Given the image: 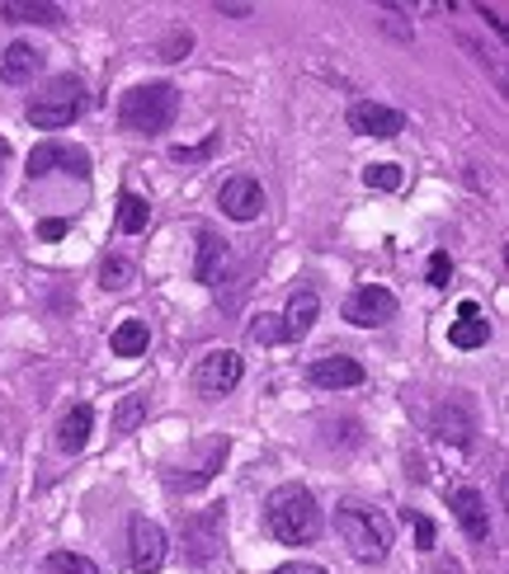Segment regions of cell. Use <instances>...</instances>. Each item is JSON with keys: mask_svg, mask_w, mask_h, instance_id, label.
<instances>
[{"mask_svg": "<svg viewBox=\"0 0 509 574\" xmlns=\"http://www.w3.org/2000/svg\"><path fill=\"white\" fill-rule=\"evenodd\" d=\"M448 504H452V519L462 523V533L467 541H491V513H486V499H481L472 485H458V490L448 495Z\"/></svg>", "mask_w": 509, "mask_h": 574, "instance_id": "10", "label": "cell"}, {"mask_svg": "<svg viewBox=\"0 0 509 574\" xmlns=\"http://www.w3.org/2000/svg\"><path fill=\"white\" fill-rule=\"evenodd\" d=\"M335 533L345 537V547L359 556V561H368V565L387 561L392 527H387V519H382V513L359 509V504H345V509L335 513Z\"/></svg>", "mask_w": 509, "mask_h": 574, "instance_id": "3", "label": "cell"}, {"mask_svg": "<svg viewBox=\"0 0 509 574\" xmlns=\"http://www.w3.org/2000/svg\"><path fill=\"white\" fill-rule=\"evenodd\" d=\"M175 113H179L175 85L151 80V85H137V90L123 95L119 123L127 127V133H137V137H156V133H165V127L175 123Z\"/></svg>", "mask_w": 509, "mask_h": 574, "instance_id": "2", "label": "cell"}, {"mask_svg": "<svg viewBox=\"0 0 509 574\" xmlns=\"http://www.w3.org/2000/svg\"><path fill=\"white\" fill-rule=\"evenodd\" d=\"M321 315V297L311 292V287H302V292H293L288 311H283V339H302L311 325H316Z\"/></svg>", "mask_w": 509, "mask_h": 574, "instance_id": "15", "label": "cell"}, {"mask_svg": "<svg viewBox=\"0 0 509 574\" xmlns=\"http://www.w3.org/2000/svg\"><path fill=\"white\" fill-rule=\"evenodd\" d=\"M448 278H452V260H448L444 250L430 254V283H434V287H448Z\"/></svg>", "mask_w": 509, "mask_h": 574, "instance_id": "29", "label": "cell"}, {"mask_svg": "<svg viewBox=\"0 0 509 574\" xmlns=\"http://www.w3.org/2000/svg\"><path fill=\"white\" fill-rule=\"evenodd\" d=\"M345 321L359 325V329L387 325V321H396V297L387 287H359V292L345 301Z\"/></svg>", "mask_w": 509, "mask_h": 574, "instance_id": "6", "label": "cell"}, {"mask_svg": "<svg viewBox=\"0 0 509 574\" xmlns=\"http://www.w3.org/2000/svg\"><path fill=\"white\" fill-rule=\"evenodd\" d=\"M222 14H232V20H250V14H254V5H218Z\"/></svg>", "mask_w": 509, "mask_h": 574, "instance_id": "33", "label": "cell"}, {"mask_svg": "<svg viewBox=\"0 0 509 574\" xmlns=\"http://www.w3.org/2000/svg\"><path fill=\"white\" fill-rule=\"evenodd\" d=\"M218 203H222L226 217H236V222H254V217L264 212V189H260V179L236 175V179H226V184H222Z\"/></svg>", "mask_w": 509, "mask_h": 574, "instance_id": "8", "label": "cell"}, {"mask_svg": "<svg viewBox=\"0 0 509 574\" xmlns=\"http://www.w3.org/2000/svg\"><path fill=\"white\" fill-rule=\"evenodd\" d=\"M222 264H226V240L218 232H198V260H194V278L212 287L222 278Z\"/></svg>", "mask_w": 509, "mask_h": 574, "instance_id": "16", "label": "cell"}, {"mask_svg": "<svg viewBox=\"0 0 509 574\" xmlns=\"http://www.w3.org/2000/svg\"><path fill=\"white\" fill-rule=\"evenodd\" d=\"M349 127L359 137H396V133H406V118H401V109H387V104H373V99H363V104H353L349 109Z\"/></svg>", "mask_w": 509, "mask_h": 574, "instance_id": "11", "label": "cell"}, {"mask_svg": "<svg viewBox=\"0 0 509 574\" xmlns=\"http://www.w3.org/2000/svg\"><path fill=\"white\" fill-rule=\"evenodd\" d=\"M42 66V52L34 48V42H10L5 57H0V80H10V85H20L28 80L34 71Z\"/></svg>", "mask_w": 509, "mask_h": 574, "instance_id": "17", "label": "cell"}, {"mask_svg": "<svg viewBox=\"0 0 509 574\" xmlns=\"http://www.w3.org/2000/svg\"><path fill=\"white\" fill-rule=\"evenodd\" d=\"M109 349L119 353V358H137V353H147V321H123V325L109 335Z\"/></svg>", "mask_w": 509, "mask_h": 574, "instance_id": "21", "label": "cell"}, {"mask_svg": "<svg viewBox=\"0 0 509 574\" xmlns=\"http://www.w3.org/2000/svg\"><path fill=\"white\" fill-rule=\"evenodd\" d=\"M10 161V147H5V141H0V165H5Z\"/></svg>", "mask_w": 509, "mask_h": 574, "instance_id": "34", "label": "cell"}, {"mask_svg": "<svg viewBox=\"0 0 509 574\" xmlns=\"http://www.w3.org/2000/svg\"><path fill=\"white\" fill-rule=\"evenodd\" d=\"M307 377L316 382V386H325V391H345V386H359L363 382V367L353 363V358H345V353H325V358L311 363Z\"/></svg>", "mask_w": 509, "mask_h": 574, "instance_id": "13", "label": "cell"}, {"mask_svg": "<svg viewBox=\"0 0 509 574\" xmlns=\"http://www.w3.org/2000/svg\"><path fill=\"white\" fill-rule=\"evenodd\" d=\"M189 48H194V38H189V34H170V38L161 42V57H165V62H179V57L189 52Z\"/></svg>", "mask_w": 509, "mask_h": 574, "instance_id": "30", "label": "cell"}, {"mask_svg": "<svg viewBox=\"0 0 509 574\" xmlns=\"http://www.w3.org/2000/svg\"><path fill=\"white\" fill-rule=\"evenodd\" d=\"M38 232H42V240H62V236H66V222H62V217H52V222H42Z\"/></svg>", "mask_w": 509, "mask_h": 574, "instance_id": "31", "label": "cell"}, {"mask_svg": "<svg viewBox=\"0 0 509 574\" xmlns=\"http://www.w3.org/2000/svg\"><path fill=\"white\" fill-rule=\"evenodd\" d=\"M85 104V85L76 76H57L48 80V90L28 99V123L42 127V133H57V127H71L80 118Z\"/></svg>", "mask_w": 509, "mask_h": 574, "instance_id": "4", "label": "cell"}, {"mask_svg": "<svg viewBox=\"0 0 509 574\" xmlns=\"http://www.w3.org/2000/svg\"><path fill=\"white\" fill-rule=\"evenodd\" d=\"M264 519H269V533H274L283 547H307V541L321 537V509L302 485H283V490L269 495Z\"/></svg>", "mask_w": 509, "mask_h": 574, "instance_id": "1", "label": "cell"}, {"mask_svg": "<svg viewBox=\"0 0 509 574\" xmlns=\"http://www.w3.org/2000/svg\"><path fill=\"white\" fill-rule=\"evenodd\" d=\"M406 523L415 527V547L420 551H434V523L424 519V513H410V509H406Z\"/></svg>", "mask_w": 509, "mask_h": 574, "instance_id": "28", "label": "cell"}, {"mask_svg": "<svg viewBox=\"0 0 509 574\" xmlns=\"http://www.w3.org/2000/svg\"><path fill=\"white\" fill-rule=\"evenodd\" d=\"M184 547H189V561H198V565L212 561L222 547V509H208L184 523Z\"/></svg>", "mask_w": 509, "mask_h": 574, "instance_id": "12", "label": "cell"}, {"mask_svg": "<svg viewBox=\"0 0 509 574\" xmlns=\"http://www.w3.org/2000/svg\"><path fill=\"white\" fill-rule=\"evenodd\" d=\"M133 278H137V269H133V260H123V254H109L104 269H99V283H104L109 292H123V287H133Z\"/></svg>", "mask_w": 509, "mask_h": 574, "instance_id": "23", "label": "cell"}, {"mask_svg": "<svg viewBox=\"0 0 509 574\" xmlns=\"http://www.w3.org/2000/svg\"><path fill=\"white\" fill-rule=\"evenodd\" d=\"M48 570L52 574H99L95 561H85V556H71V551H52L48 556Z\"/></svg>", "mask_w": 509, "mask_h": 574, "instance_id": "26", "label": "cell"}, {"mask_svg": "<svg viewBox=\"0 0 509 574\" xmlns=\"http://www.w3.org/2000/svg\"><path fill=\"white\" fill-rule=\"evenodd\" d=\"M90 428H95V410L90 405H76L62 424H57V448H62V452H80L85 442H90Z\"/></svg>", "mask_w": 509, "mask_h": 574, "instance_id": "19", "label": "cell"}, {"mask_svg": "<svg viewBox=\"0 0 509 574\" xmlns=\"http://www.w3.org/2000/svg\"><path fill=\"white\" fill-rule=\"evenodd\" d=\"M147 222H151V208H147V198H137V194H123V198H119V232L137 236V232H147Z\"/></svg>", "mask_w": 509, "mask_h": 574, "instance_id": "22", "label": "cell"}, {"mask_svg": "<svg viewBox=\"0 0 509 574\" xmlns=\"http://www.w3.org/2000/svg\"><path fill=\"white\" fill-rule=\"evenodd\" d=\"M434 434L444 438V442H458V448L476 434V424H472V414H467L462 400H448V405L434 414Z\"/></svg>", "mask_w": 509, "mask_h": 574, "instance_id": "18", "label": "cell"}, {"mask_svg": "<svg viewBox=\"0 0 509 574\" xmlns=\"http://www.w3.org/2000/svg\"><path fill=\"white\" fill-rule=\"evenodd\" d=\"M363 184H368V189H382V194H396V189H401V170L387 165V161H382V165H368V170H363Z\"/></svg>", "mask_w": 509, "mask_h": 574, "instance_id": "25", "label": "cell"}, {"mask_svg": "<svg viewBox=\"0 0 509 574\" xmlns=\"http://www.w3.org/2000/svg\"><path fill=\"white\" fill-rule=\"evenodd\" d=\"M127 556H133V574H156L165 565V533L151 519H133L127 533Z\"/></svg>", "mask_w": 509, "mask_h": 574, "instance_id": "7", "label": "cell"}, {"mask_svg": "<svg viewBox=\"0 0 509 574\" xmlns=\"http://www.w3.org/2000/svg\"><path fill=\"white\" fill-rule=\"evenodd\" d=\"M274 574H325L321 565H278Z\"/></svg>", "mask_w": 509, "mask_h": 574, "instance_id": "32", "label": "cell"}, {"mask_svg": "<svg viewBox=\"0 0 509 574\" xmlns=\"http://www.w3.org/2000/svg\"><path fill=\"white\" fill-rule=\"evenodd\" d=\"M236 382H240V353L232 349H212L208 358H198V367H194V386L203 396H226V391H236Z\"/></svg>", "mask_w": 509, "mask_h": 574, "instance_id": "5", "label": "cell"}, {"mask_svg": "<svg viewBox=\"0 0 509 574\" xmlns=\"http://www.w3.org/2000/svg\"><path fill=\"white\" fill-rule=\"evenodd\" d=\"M141 420H147V396H123L119 414H113V428H119V434H133Z\"/></svg>", "mask_w": 509, "mask_h": 574, "instance_id": "24", "label": "cell"}, {"mask_svg": "<svg viewBox=\"0 0 509 574\" xmlns=\"http://www.w3.org/2000/svg\"><path fill=\"white\" fill-rule=\"evenodd\" d=\"M250 339L254 344H278L283 339V325H278V315H254V325H250Z\"/></svg>", "mask_w": 509, "mask_h": 574, "instance_id": "27", "label": "cell"}, {"mask_svg": "<svg viewBox=\"0 0 509 574\" xmlns=\"http://www.w3.org/2000/svg\"><path fill=\"white\" fill-rule=\"evenodd\" d=\"M448 339H452V349H481V344L491 339V325H486V315H481L476 301H462L458 307V321H452Z\"/></svg>", "mask_w": 509, "mask_h": 574, "instance_id": "14", "label": "cell"}, {"mask_svg": "<svg viewBox=\"0 0 509 574\" xmlns=\"http://www.w3.org/2000/svg\"><path fill=\"white\" fill-rule=\"evenodd\" d=\"M57 165L71 170L76 179H90V155H85L80 147H57V141H48V147H34V155H28V179L52 175Z\"/></svg>", "mask_w": 509, "mask_h": 574, "instance_id": "9", "label": "cell"}, {"mask_svg": "<svg viewBox=\"0 0 509 574\" xmlns=\"http://www.w3.org/2000/svg\"><path fill=\"white\" fill-rule=\"evenodd\" d=\"M5 14L10 24H62L66 10L62 5H48V0H5Z\"/></svg>", "mask_w": 509, "mask_h": 574, "instance_id": "20", "label": "cell"}]
</instances>
